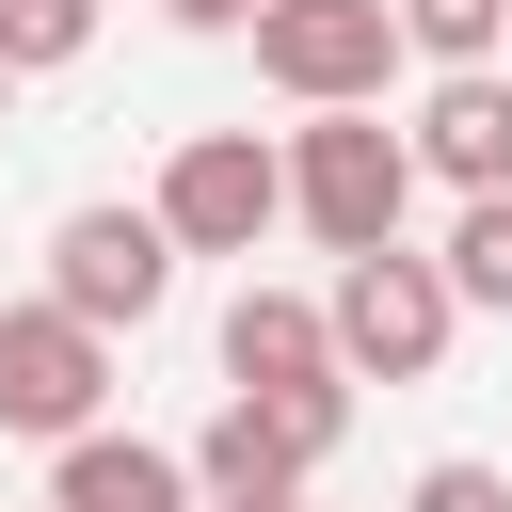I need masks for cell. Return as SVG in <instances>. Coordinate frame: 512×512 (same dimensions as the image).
Masks as SVG:
<instances>
[{"instance_id":"cell-13","label":"cell","mask_w":512,"mask_h":512,"mask_svg":"<svg viewBox=\"0 0 512 512\" xmlns=\"http://www.w3.org/2000/svg\"><path fill=\"white\" fill-rule=\"evenodd\" d=\"M432 256H448V288H464V304H496V320H512V192H480Z\"/></svg>"},{"instance_id":"cell-5","label":"cell","mask_w":512,"mask_h":512,"mask_svg":"<svg viewBox=\"0 0 512 512\" xmlns=\"http://www.w3.org/2000/svg\"><path fill=\"white\" fill-rule=\"evenodd\" d=\"M96 400H112V336L96 320H64L48 288L32 304H0V432H32L48 464L96 432Z\"/></svg>"},{"instance_id":"cell-16","label":"cell","mask_w":512,"mask_h":512,"mask_svg":"<svg viewBox=\"0 0 512 512\" xmlns=\"http://www.w3.org/2000/svg\"><path fill=\"white\" fill-rule=\"evenodd\" d=\"M0 96H16V64H0Z\"/></svg>"},{"instance_id":"cell-2","label":"cell","mask_w":512,"mask_h":512,"mask_svg":"<svg viewBox=\"0 0 512 512\" xmlns=\"http://www.w3.org/2000/svg\"><path fill=\"white\" fill-rule=\"evenodd\" d=\"M320 320H336V368H352V384H432L448 336H464V288H448V256L384 240V256H352V272L320 288Z\"/></svg>"},{"instance_id":"cell-3","label":"cell","mask_w":512,"mask_h":512,"mask_svg":"<svg viewBox=\"0 0 512 512\" xmlns=\"http://www.w3.org/2000/svg\"><path fill=\"white\" fill-rule=\"evenodd\" d=\"M400 0H256V80L288 112H384Z\"/></svg>"},{"instance_id":"cell-6","label":"cell","mask_w":512,"mask_h":512,"mask_svg":"<svg viewBox=\"0 0 512 512\" xmlns=\"http://www.w3.org/2000/svg\"><path fill=\"white\" fill-rule=\"evenodd\" d=\"M48 304L96 320V336H144V320L176 304V240H160V208H64V224H48Z\"/></svg>"},{"instance_id":"cell-15","label":"cell","mask_w":512,"mask_h":512,"mask_svg":"<svg viewBox=\"0 0 512 512\" xmlns=\"http://www.w3.org/2000/svg\"><path fill=\"white\" fill-rule=\"evenodd\" d=\"M176 32H256V0H160Z\"/></svg>"},{"instance_id":"cell-11","label":"cell","mask_w":512,"mask_h":512,"mask_svg":"<svg viewBox=\"0 0 512 512\" xmlns=\"http://www.w3.org/2000/svg\"><path fill=\"white\" fill-rule=\"evenodd\" d=\"M400 48H432L448 80H480V64L512 48V0H400Z\"/></svg>"},{"instance_id":"cell-14","label":"cell","mask_w":512,"mask_h":512,"mask_svg":"<svg viewBox=\"0 0 512 512\" xmlns=\"http://www.w3.org/2000/svg\"><path fill=\"white\" fill-rule=\"evenodd\" d=\"M400 512H512V480H496V464H464V448H448V464H416V496H400Z\"/></svg>"},{"instance_id":"cell-8","label":"cell","mask_w":512,"mask_h":512,"mask_svg":"<svg viewBox=\"0 0 512 512\" xmlns=\"http://www.w3.org/2000/svg\"><path fill=\"white\" fill-rule=\"evenodd\" d=\"M224 400H352L336 320H320L304 288H240V304H224Z\"/></svg>"},{"instance_id":"cell-1","label":"cell","mask_w":512,"mask_h":512,"mask_svg":"<svg viewBox=\"0 0 512 512\" xmlns=\"http://www.w3.org/2000/svg\"><path fill=\"white\" fill-rule=\"evenodd\" d=\"M400 208H416V144H400L384 112H304V128H288V224H304L336 272L384 256Z\"/></svg>"},{"instance_id":"cell-4","label":"cell","mask_w":512,"mask_h":512,"mask_svg":"<svg viewBox=\"0 0 512 512\" xmlns=\"http://www.w3.org/2000/svg\"><path fill=\"white\" fill-rule=\"evenodd\" d=\"M160 240L176 256H256L272 224H288V144H256V128H192L176 160H160Z\"/></svg>"},{"instance_id":"cell-10","label":"cell","mask_w":512,"mask_h":512,"mask_svg":"<svg viewBox=\"0 0 512 512\" xmlns=\"http://www.w3.org/2000/svg\"><path fill=\"white\" fill-rule=\"evenodd\" d=\"M48 512H208L192 448H144V432H80L48 464Z\"/></svg>"},{"instance_id":"cell-17","label":"cell","mask_w":512,"mask_h":512,"mask_svg":"<svg viewBox=\"0 0 512 512\" xmlns=\"http://www.w3.org/2000/svg\"><path fill=\"white\" fill-rule=\"evenodd\" d=\"M288 512H304V496H288Z\"/></svg>"},{"instance_id":"cell-12","label":"cell","mask_w":512,"mask_h":512,"mask_svg":"<svg viewBox=\"0 0 512 512\" xmlns=\"http://www.w3.org/2000/svg\"><path fill=\"white\" fill-rule=\"evenodd\" d=\"M80 48H96V0H0V64L16 80H64Z\"/></svg>"},{"instance_id":"cell-7","label":"cell","mask_w":512,"mask_h":512,"mask_svg":"<svg viewBox=\"0 0 512 512\" xmlns=\"http://www.w3.org/2000/svg\"><path fill=\"white\" fill-rule=\"evenodd\" d=\"M336 432H352V400H224L192 432V480H208V512H288L336 464Z\"/></svg>"},{"instance_id":"cell-9","label":"cell","mask_w":512,"mask_h":512,"mask_svg":"<svg viewBox=\"0 0 512 512\" xmlns=\"http://www.w3.org/2000/svg\"><path fill=\"white\" fill-rule=\"evenodd\" d=\"M400 144H416V176H448L464 208H480V192H512V80H496V64H480V80H432Z\"/></svg>"}]
</instances>
